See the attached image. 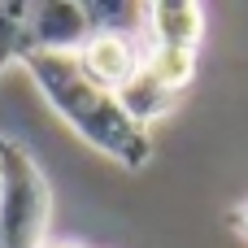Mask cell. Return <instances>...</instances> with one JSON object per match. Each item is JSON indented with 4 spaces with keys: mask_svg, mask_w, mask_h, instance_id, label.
<instances>
[{
    "mask_svg": "<svg viewBox=\"0 0 248 248\" xmlns=\"http://www.w3.org/2000/svg\"><path fill=\"white\" fill-rule=\"evenodd\" d=\"M22 61H26L35 87L44 92V100L57 109V118L70 122L92 148H100L105 157H113V161L126 166V170L148 166V157H153V135H148L144 126H135V122L122 113L118 96L105 92V87H96V83L78 70L74 57L31 52V57H22Z\"/></svg>",
    "mask_w": 248,
    "mask_h": 248,
    "instance_id": "6da1fadb",
    "label": "cell"
},
{
    "mask_svg": "<svg viewBox=\"0 0 248 248\" xmlns=\"http://www.w3.org/2000/svg\"><path fill=\"white\" fill-rule=\"evenodd\" d=\"M52 218V192L35 157L0 140V248H44Z\"/></svg>",
    "mask_w": 248,
    "mask_h": 248,
    "instance_id": "7a4b0ae2",
    "label": "cell"
},
{
    "mask_svg": "<svg viewBox=\"0 0 248 248\" xmlns=\"http://www.w3.org/2000/svg\"><path fill=\"white\" fill-rule=\"evenodd\" d=\"M92 26L78 0H35L26 4V26H22V57L31 52H52V57H74L87 44Z\"/></svg>",
    "mask_w": 248,
    "mask_h": 248,
    "instance_id": "3957f363",
    "label": "cell"
},
{
    "mask_svg": "<svg viewBox=\"0 0 248 248\" xmlns=\"http://www.w3.org/2000/svg\"><path fill=\"white\" fill-rule=\"evenodd\" d=\"M74 61H78V70H83L96 87L118 92V87H126V83L140 74V65H144V44H140V39H122V35H87V44L74 52Z\"/></svg>",
    "mask_w": 248,
    "mask_h": 248,
    "instance_id": "277c9868",
    "label": "cell"
},
{
    "mask_svg": "<svg viewBox=\"0 0 248 248\" xmlns=\"http://www.w3.org/2000/svg\"><path fill=\"white\" fill-rule=\"evenodd\" d=\"M201 39H205V9L201 4H192V0H157V4H148V35H144V44L196 52Z\"/></svg>",
    "mask_w": 248,
    "mask_h": 248,
    "instance_id": "5b68a950",
    "label": "cell"
},
{
    "mask_svg": "<svg viewBox=\"0 0 248 248\" xmlns=\"http://www.w3.org/2000/svg\"><path fill=\"white\" fill-rule=\"evenodd\" d=\"M92 35H122V39H140L148 35V4L140 0H87L83 4Z\"/></svg>",
    "mask_w": 248,
    "mask_h": 248,
    "instance_id": "8992f818",
    "label": "cell"
},
{
    "mask_svg": "<svg viewBox=\"0 0 248 248\" xmlns=\"http://www.w3.org/2000/svg\"><path fill=\"white\" fill-rule=\"evenodd\" d=\"M113 96H118L122 113H126L135 126H144V131H148L157 118H166V113L174 109V92H170V87H161V83H157L144 65H140V74H135L126 87H118Z\"/></svg>",
    "mask_w": 248,
    "mask_h": 248,
    "instance_id": "52a82bcc",
    "label": "cell"
},
{
    "mask_svg": "<svg viewBox=\"0 0 248 248\" xmlns=\"http://www.w3.org/2000/svg\"><path fill=\"white\" fill-rule=\"evenodd\" d=\"M144 70L170 87L174 96L196 78V52H183V48H161V44H144Z\"/></svg>",
    "mask_w": 248,
    "mask_h": 248,
    "instance_id": "ba28073f",
    "label": "cell"
},
{
    "mask_svg": "<svg viewBox=\"0 0 248 248\" xmlns=\"http://www.w3.org/2000/svg\"><path fill=\"white\" fill-rule=\"evenodd\" d=\"M22 26H26V4L22 0H0V70L22 57Z\"/></svg>",
    "mask_w": 248,
    "mask_h": 248,
    "instance_id": "9c48e42d",
    "label": "cell"
},
{
    "mask_svg": "<svg viewBox=\"0 0 248 248\" xmlns=\"http://www.w3.org/2000/svg\"><path fill=\"white\" fill-rule=\"evenodd\" d=\"M231 222H235V231L248 240V205H240V209H235V218H231Z\"/></svg>",
    "mask_w": 248,
    "mask_h": 248,
    "instance_id": "30bf717a",
    "label": "cell"
},
{
    "mask_svg": "<svg viewBox=\"0 0 248 248\" xmlns=\"http://www.w3.org/2000/svg\"><path fill=\"white\" fill-rule=\"evenodd\" d=\"M44 248H83V244H74V240H57V244H44Z\"/></svg>",
    "mask_w": 248,
    "mask_h": 248,
    "instance_id": "8fae6325",
    "label": "cell"
}]
</instances>
